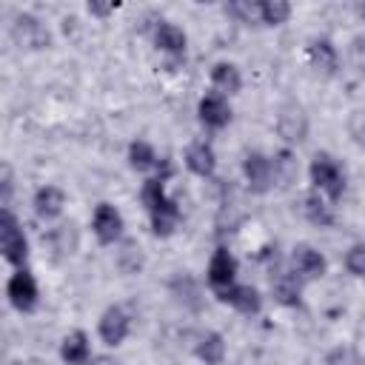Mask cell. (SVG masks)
<instances>
[{
    "label": "cell",
    "instance_id": "15",
    "mask_svg": "<svg viewBox=\"0 0 365 365\" xmlns=\"http://www.w3.org/2000/svg\"><path fill=\"white\" fill-rule=\"evenodd\" d=\"M154 46L168 54V57H182L185 48H188V37L185 31L177 26V23H168V20H160L154 26Z\"/></svg>",
    "mask_w": 365,
    "mask_h": 365
},
{
    "label": "cell",
    "instance_id": "14",
    "mask_svg": "<svg viewBox=\"0 0 365 365\" xmlns=\"http://www.w3.org/2000/svg\"><path fill=\"white\" fill-rule=\"evenodd\" d=\"M31 205H34V214L43 220V222H51L57 220L63 211H66V191L60 185H40L31 197Z\"/></svg>",
    "mask_w": 365,
    "mask_h": 365
},
{
    "label": "cell",
    "instance_id": "11",
    "mask_svg": "<svg viewBox=\"0 0 365 365\" xmlns=\"http://www.w3.org/2000/svg\"><path fill=\"white\" fill-rule=\"evenodd\" d=\"M131 331V314L123 305H108L97 319V334L108 348L123 345V339Z\"/></svg>",
    "mask_w": 365,
    "mask_h": 365
},
{
    "label": "cell",
    "instance_id": "30",
    "mask_svg": "<svg viewBox=\"0 0 365 365\" xmlns=\"http://www.w3.org/2000/svg\"><path fill=\"white\" fill-rule=\"evenodd\" d=\"M111 11H117V3H97V0H91L88 3V14H94V17H108Z\"/></svg>",
    "mask_w": 365,
    "mask_h": 365
},
{
    "label": "cell",
    "instance_id": "33",
    "mask_svg": "<svg viewBox=\"0 0 365 365\" xmlns=\"http://www.w3.org/2000/svg\"><path fill=\"white\" fill-rule=\"evenodd\" d=\"M362 17H365V6H362Z\"/></svg>",
    "mask_w": 365,
    "mask_h": 365
},
{
    "label": "cell",
    "instance_id": "6",
    "mask_svg": "<svg viewBox=\"0 0 365 365\" xmlns=\"http://www.w3.org/2000/svg\"><path fill=\"white\" fill-rule=\"evenodd\" d=\"M274 128L285 143H291V145L302 143L308 137V114H305V108L299 103H282L279 111H277Z\"/></svg>",
    "mask_w": 365,
    "mask_h": 365
},
{
    "label": "cell",
    "instance_id": "18",
    "mask_svg": "<svg viewBox=\"0 0 365 365\" xmlns=\"http://www.w3.org/2000/svg\"><path fill=\"white\" fill-rule=\"evenodd\" d=\"M11 31H14V40L23 43V46H29V48H43V46H48V31H46V26H43L34 14H17Z\"/></svg>",
    "mask_w": 365,
    "mask_h": 365
},
{
    "label": "cell",
    "instance_id": "3",
    "mask_svg": "<svg viewBox=\"0 0 365 365\" xmlns=\"http://www.w3.org/2000/svg\"><path fill=\"white\" fill-rule=\"evenodd\" d=\"M0 251L11 268H26L29 237H26V231H23V225L11 208H3V214H0Z\"/></svg>",
    "mask_w": 365,
    "mask_h": 365
},
{
    "label": "cell",
    "instance_id": "31",
    "mask_svg": "<svg viewBox=\"0 0 365 365\" xmlns=\"http://www.w3.org/2000/svg\"><path fill=\"white\" fill-rule=\"evenodd\" d=\"M94 365H117V362H111V359H97Z\"/></svg>",
    "mask_w": 365,
    "mask_h": 365
},
{
    "label": "cell",
    "instance_id": "9",
    "mask_svg": "<svg viewBox=\"0 0 365 365\" xmlns=\"http://www.w3.org/2000/svg\"><path fill=\"white\" fill-rule=\"evenodd\" d=\"M197 120L208 131H222L231 123V103L217 91H205L197 103Z\"/></svg>",
    "mask_w": 365,
    "mask_h": 365
},
{
    "label": "cell",
    "instance_id": "29",
    "mask_svg": "<svg viewBox=\"0 0 365 365\" xmlns=\"http://www.w3.org/2000/svg\"><path fill=\"white\" fill-rule=\"evenodd\" d=\"M325 365H359V359H356V354H354L351 348L339 345V348H334V351L325 356Z\"/></svg>",
    "mask_w": 365,
    "mask_h": 365
},
{
    "label": "cell",
    "instance_id": "13",
    "mask_svg": "<svg viewBox=\"0 0 365 365\" xmlns=\"http://www.w3.org/2000/svg\"><path fill=\"white\" fill-rule=\"evenodd\" d=\"M182 163L194 177L208 180L217 171V151L208 140H194V143H188V148L182 154Z\"/></svg>",
    "mask_w": 365,
    "mask_h": 365
},
{
    "label": "cell",
    "instance_id": "8",
    "mask_svg": "<svg viewBox=\"0 0 365 365\" xmlns=\"http://www.w3.org/2000/svg\"><path fill=\"white\" fill-rule=\"evenodd\" d=\"M237 271H240L237 257H234L225 245H220V248L211 254L208 265H205V282H208L211 291L217 294V291H222V288H228V285L237 282Z\"/></svg>",
    "mask_w": 365,
    "mask_h": 365
},
{
    "label": "cell",
    "instance_id": "16",
    "mask_svg": "<svg viewBox=\"0 0 365 365\" xmlns=\"http://www.w3.org/2000/svg\"><path fill=\"white\" fill-rule=\"evenodd\" d=\"M271 294L279 305L285 308H299L302 305V279L294 271H282L271 279Z\"/></svg>",
    "mask_w": 365,
    "mask_h": 365
},
{
    "label": "cell",
    "instance_id": "28",
    "mask_svg": "<svg viewBox=\"0 0 365 365\" xmlns=\"http://www.w3.org/2000/svg\"><path fill=\"white\" fill-rule=\"evenodd\" d=\"M348 134L359 148H365V108H354L348 114Z\"/></svg>",
    "mask_w": 365,
    "mask_h": 365
},
{
    "label": "cell",
    "instance_id": "1",
    "mask_svg": "<svg viewBox=\"0 0 365 365\" xmlns=\"http://www.w3.org/2000/svg\"><path fill=\"white\" fill-rule=\"evenodd\" d=\"M168 174H171V165L163 160L160 171L145 177L140 185V202H143L148 222H151V231L157 237H171L180 225V205L168 194Z\"/></svg>",
    "mask_w": 365,
    "mask_h": 365
},
{
    "label": "cell",
    "instance_id": "23",
    "mask_svg": "<svg viewBox=\"0 0 365 365\" xmlns=\"http://www.w3.org/2000/svg\"><path fill=\"white\" fill-rule=\"evenodd\" d=\"M194 356L200 362H205V365H222V359H225V339H222V334H217V331L200 334V339L194 345Z\"/></svg>",
    "mask_w": 365,
    "mask_h": 365
},
{
    "label": "cell",
    "instance_id": "22",
    "mask_svg": "<svg viewBox=\"0 0 365 365\" xmlns=\"http://www.w3.org/2000/svg\"><path fill=\"white\" fill-rule=\"evenodd\" d=\"M128 165L140 174H148V171H160L163 157L157 154V148L148 140H134L128 145Z\"/></svg>",
    "mask_w": 365,
    "mask_h": 365
},
{
    "label": "cell",
    "instance_id": "25",
    "mask_svg": "<svg viewBox=\"0 0 365 365\" xmlns=\"http://www.w3.org/2000/svg\"><path fill=\"white\" fill-rule=\"evenodd\" d=\"M171 294H174L182 305H188V308H197V305H200V288H197V282H194L188 274H177V277L171 279Z\"/></svg>",
    "mask_w": 365,
    "mask_h": 365
},
{
    "label": "cell",
    "instance_id": "21",
    "mask_svg": "<svg viewBox=\"0 0 365 365\" xmlns=\"http://www.w3.org/2000/svg\"><path fill=\"white\" fill-rule=\"evenodd\" d=\"M308 63L322 74H336L339 68V51L328 37H317L308 46Z\"/></svg>",
    "mask_w": 365,
    "mask_h": 365
},
{
    "label": "cell",
    "instance_id": "26",
    "mask_svg": "<svg viewBox=\"0 0 365 365\" xmlns=\"http://www.w3.org/2000/svg\"><path fill=\"white\" fill-rule=\"evenodd\" d=\"M274 180L279 182V185H288L291 180H294V174H297V163H294V154L288 151V148H279L274 157Z\"/></svg>",
    "mask_w": 365,
    "mask_h": 365
},
{
    "label": "cell",
    "instance_id": "32",
    "mask_svg": "<svg viewBox=\"0 0 365 365\" xmlns=\"http://www.w3.org/2000/svg\"><path fill=\"white\" fill-rule=\"evenodd\" d=\"M9 365H23V362H9Z\"/></svg>",
    "mask_w": 365,
    "mask_h": 365
},
{
    "label": "cell",
    "instance_id": "20",
    "mask_svg": "<svg viewBox=\"0 0 365 365\" xmlns=\"http://www.w3.org/2000/svg\"><path fill=\"white\" fill-rule=\"evenodd\" d=\"M240 88H242V74L234 63L220 60L211 66V91H217L222 97H234Z\"/></svg>",
    "mask_w": 365,
    "mask_h": 365
},
{
    "label": "cell",
    "instance_id": "12",
    "mask_svg": "<svg viewBox=\"0 0 365 365\" xmlns=\"http://www.w3.org/2000/svg\"><path fill=\"white\" fill-rule=\"evenodd\" d=\"M214 297H217L220 302H225L228 308L245 314V317L259 314V308H262V297H259V291H257L254 285H245V282H234V285L217 291Z\"/></svg>",
    "mask_w": 365,
    "mask_h": 365
},
{
    "label": "cell",
    "instance_id": "7",
    "mask_svg": "<svg viewBox=\"0 0 365 365\" xmlns=\"http://www.w3.org/2000/svg\"><path fill=\"white\" fill-rule=\"evenodd\" d=\"M242 177L254 194H265L274 188V160L262 151H248L242 157Z\"/></svg>",
    "mask_w": 365,
    "mask_h": 365
},
{
    "label": "cell",
    "instance_id": "2",
    "mask_svg": "<svg viewBox=\"0 0 365 365\" xmlns=\"http://www.w3.org/2000/svg\"><path fill=\"white\" fill-rule=\"evenodd\" d=\"M308 180L314 185V191H319L328 202H336L342 200L345 194V185H348V174L342 168V163L328 154V151H317L308 163Z\"/></svg>",
    "mask_w": 365,
    "mask_h": 365
},
{
    "label": "cell",
    "instance_id": "4",
    "mask_svg": "<svg viewBox=\"0 0 365 365\" xmlns=\"http://www.w3.org/2000/svg\"><path fill=\"white\" fill-rule=\"evenodd\" d=\"M6 299L14 311L31 314L40 302V285L29 268H14V274L6 279Z\"/></svg>",
    "mask_w": 365,
    "mask_h": 365
},
{
    "label": "cell",
    "instance_id": "24",
    "mask_svg": "<svg viewBox=\"0 0 365 365\" xmlns=\"http://www.w3.org/2000/svg\"><path fill=\"white\" fill-rule=\"evenodd\" d=\"M291 17V3L285 0H257V23L282 26Z\"/></svg>",
    "mask_w": 365,
    "mask_h": 365
},
{
    "label": "cell",
    "instance_id": "19",
    "mask_svg": "<svg viewBox=\"0 0 365 365\" xmlns=\"http://www.w3.org/2000/svg\"><path fill=\"white\" fill-rule=\"evenodd\" d=\"M299 214L317 225V228H331L334 225V211H331V202L319 194V191H308L302 200H299Z\"/></svg>",
    "mask_w": 365,
    "mask_h": 365
},
{
    "label": "cell",
    "instance_id": "17",
    "mask_svg": "<svg viewBox=\"0 0 365 365\" xmlns=\"http://www.w3.org/2000/svg\"><path fill=\"white\" fill-rule=\"evenodd\" d=\"M60 359L66 365H91V339L86 331H71L60 342Z\"/></svg>",
    "mask_w": 365,
    "mask_h": 365
},
{
    "label": "cell",
    "instance_id": "5",
    "mask_svg": "<svg viewBox=\"0 0 365 365\" xmlns=\"http://www.w3.org/2000/svg\"><path fill=\"white\" fill-rule=\"evenodd\" d=\"M91 231L100 245H117L125 234V220H123L120 208L111 202H97L94 214H91Z\"/></svg>",
    "mask_w": 365,
    "mask_h": 365
},
{
    "label": "cell",
    "instance_id": "27",
    "mask_svg": "<svg viewBox=\"0 0 365 365\" xmlns=\"http://www.w3.org/2000/svg\"><path fill=\"white\" fill-rule=\"evenodd\" d=\"M345 271L356 279H365V242H354L345 251Z\"/></svg>",
    "mask_w": 365,
    "mask_h": 365
},
{
    "label": "cell",
    "instance_id": "10",
    "mask_svg": "<svg viewBox=\"0 0 365 365\" xmlns=\"http://www.w3.org/2000/svg\"><path fill=\"white\" fill-rule=\"evenodd\" d=\"M291 271H294L302 282H311V279L325 277V271H328V259H325V254L317 251L314 245H308V242H297L294 251H291Z\"/></svg>",
    "mask_w": 365,
    "mask_h": 365
}]
</instances>
